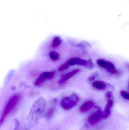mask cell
I'll list each match as a JSON object with an SVG mask.
<instances>
[{"label": "cell", "instance_id": "obj_3", "mask_svg": "<svg viewBox=\"0 0 129 130\" xmlns=\"http://www.w3.org/2000/svg\"><path fill=\"white\" fill-rule=\"evenodd\" d=\"M20 99V96L15 95L11 97L8 102L3 111L1 119V124L3 123L5 118L15 108Z\"/></svg>", "mask_w": 129, "mask_h": 130}, {"label": "cell", "instance_id": "obj_2", "mask_svg": "<svg viewBox=\"0 0 129 130\" xmlns=\"http://www.w3.org/2000/svg\"><path fill=\"white\" fill-rule=\"evenodd\" d=\"M80 101L79 95L73 92L69 96L63 97L61 101L60 105L64 110H70L75 106Z\"/></svg>", "mask_w": 129, "mask_h": 130}, {"label": "cell", "instance_id": "obj_22", "mask_svg": "<svg viewBox=\"0 0 129 130\" xmlns=\"http://www.w3.org/2000/svg\"><path fill=\"white\" fill-rule=\"evenodd\" d=\"M19 126V120L17 119H16L15 120V127L14 130H18Z\"/></svg>", "mask_w": 129, "mask_h": 130}, {"label": "cell", "instance_id": "obj_12", "mask_svg": "<svg viewBox=\"0 0 129 130\" xmlns=\"http://www.w3.org/2000/svg\"><path fill=\"white\" fill-rule=\"evenodd\" d=\"M62 42V40L61 39L60 37L58 36L55 37L53 39L51 46L53 48L57 47L61 44Z\"/></svg>", "mask_w": 129, "mask_h": 130}, {"label": "cell", "instance_id": "obj_18", "mask_svg": "<svg viewBox=\"0 0 129 130\" xmlns=\"http://www.w3.org/2000/svg\"><path fill=\"white\" fill-rule=\"evenodd\" d=\"M88 64V61L86 60L79 58L77 61L76 65H80V66H86Z\"/></svg>", "mask_w": 129, "mask_h": 130}, {"label": "cell", "instance_id": "obj_16", "mask_svg": "<svg viewBox=\"0 0 129 130\" xmlns=\"http://www.w3.org/2000/svg\"><path fill=\"white\" fill-rule=\"evenodd\" d=\"M105 97L107 101L113 100V94L111 91H108L105 94Z\"/></svg>", "mask_w": 129, "mask_h": 130}, {"label": "cell", "instance_id": "obj_4", "mask_svg": "<svg viewBox=\"0 0 129 130\" xmlns=\"http://www.w3.org/2000/svg\"><path fill=\"white\" fill-rule=\"evenodd\" d=\"M97 64L102 68L106 69L108 72L116 75L121 74L120 71L116 69L114 65L110 62L107 61L103 59H99L97 61Z\"/></svg>", "mask_w": 129, "mask_h": 130}, {"label": "cell", "instance_id": "obj_8", "mask_svg": "<svg viewBox=\"0 0 129 130\" xmlns=\"http://www.w3.org/2000/svg\"><path fill=\"white\" fill-rule=\"evenodd\" d=\"M95 104L92 101H88L84 103L80 107V110L82 113H85L91 110L94 106Z\"/></svg>", "mask_w": 129, "mask_h": 130}, {"label": "cell", "instance_id": "obj_17", "mask_svg": "<svg viewBox=\"0 0 129 130\" xmlns=\"http://www.w3.org/2000/svg\"><path fill=\"white\" fill-rule=\"evenodd\" d=\"M46 79L44 78L42 76H40V77H39L35 82V85L36 86H38L39 85L41 84L42 83H43Z\"/></svg>", "mask_w": 129, "mask_h": 130}, {"label": "cell", "instance_id": "obj_5", "mask_svg": "<svg viewBox=\"0 0 129 130\" xmlns=\"http://www.w3.org/2000/svg\"><path fill=\"white\" fill-rule=\"evenodd\" d=\"M103 112L100 109L91 115L88 119L89 123L91 125L97 123L103 118Z\"/></svg>", "mask_w": 129, "mask_h": 130}, {"label": "cell", "instance_id": "obj_11", "mask_svg": "<svg viewBox=\"0 0 129 130\" xmlns=\"http://www.w3.org/2000/svg\"><path fill=\"white\" fill-rule=\"evenodd\" d=\"M55 73V72L54 71L44 72L41 74L40 76L43 77L45 79H50L54 76Z\"/></svg>", "mask_w": 129, "mask_h": 130}, {"label": "cell", "instance_id": "obj_1", "mask_svg": "<svg viewBox=\"0 0 129 130\" xmlns=\"http://www.w3.org/2000/svg\"><path fill=\"white\" fill-rule=\"evenodd\" d=\"M46 102L42 97L39 98L34 102L31 107L28 120L32 124H35L45 110Z\"/></svg>", "mask_w": 129, "mask_h": 130}, {"label": "cell", "instance_id": "obj_6", "mask_svg": "<svg viewBox=\"0 0 129 130\" xmlns=\"http://www.w3.org/2000/svg\"><path fill=\"white\" fill-rule=\"evenodd\" d=\"M57 103V100L56 99H54L51 101L50 105L45 113V117L46 119H51L54 116L56 110Z\"/></svg>", "mask_w": 129, "mask_h": 130}, {"label": "cell", "instance_id": "obj_24", "mask_svg": "<svg viewBox=\"0 0 129 130\" xmlns=\"http://www.w3.org/2000/svg\"></svg>", "mask_w": 129, "mask_h": 130}, {"label": "cell", "instance_id": "obj_10", "mask_svg": "<svg viewBox=\"0 0 129 130\" xmlns=\"http://www.w3.org/2000/svg\"><path fill=\"white\" fill-rule=\"evenodd\" d=\"M92 86L95 88L99 90H104L107 88V85L104 82L96 81L92 83Z\"/></svg>", "mask_w": 129, "mask_h": 130}, {"label": "cell", "instance_id": "obj_21", "mask_svg": "<svg viewBox=\"0 0 129 130\" xmlns=\"http://www.w3.org/2000/svg\"><path fill=\"white\" fill-rule=\"evenodd\" d=\"M68 67H69L68 66H67L66 63H65V64H64L62 65V66L59 68L58 70L60 71H63V70H66V69H67Z\"/></svg>", "mask_w": 129, "mask_h": 130}, {"label": "cell", "instance_id": "obj_13", "mask_svg": "<svg viewBox=\"0 0 129 130\" xmlns=\"http://www.w3.org/2000/svg\"><path fill=\"white\" fill-rule=\"evenodd\" d=\"M49 56L51 60L54 61H56L59 59L60 55L58 53L52 51L49 53Z\"/></svg>", "mask_w": 129, "mask_h": 130}, {"label": "cell", "instance_id": "obj_19", "mask_svg": "<svg viewBox=\"0 0 129 130\" xmlns=\"http://www.w3.org/2000/svg\"><path fill=\"white\" fill-rule=\"evenodd\" d=\"M87 61H88V64L86 66V67L88 69H94L95 67V66L92 60L91 59H89Z\"/></svg>", "mask_w": 129, "mask_h": 130}, {"label": "cell", "instance_id": "obj_9", "mask_svg": "<svg viewBox=\"0 0 129 130\" xmlns=\"http://www.w3.org/2000/svg\"><path fill=\"white\" fill-rule=\"evenodd\" d=\"M80 71V70L79 69H76L68 73L67 74H65L59 80L58 83L60 84H61V83H63L64 82L67 81L69 79L71 78L72 76L78 73Z\"/></svg>", "mask_w": 129, "mask_h": 130}, {"label": "cell", "instance_id": "obj_7", "mask_svg": "<svg viewBox=\"0 0 129 130\" xmlns=\"http://www.w3.org/2000/svg\"><path fill=\"white\" fill-rule=\"evenodd\" d=\"M113 100L107 101V104L105 107L104 111L103 112V118L106 119L110 117L111 114V108L113 105Z\"/></svg>", "mask_w": 129, "mask_h": 130}, {"label": "cell", "instance_id": "obj_15", "mask_svg": "<svg viewBox=\"0 0 129 130\" xmlns=\"http://www.w3.org/2000/svg\"><path fill=\"white\" fill-rule=\"evenodd\" d=\"M99 76V72L97 71L94 72L88 78V81L89 82H92Z\"/></svg>", "mask_w": 129, "mask_h": 130}, {"label": "cell", "instance_id": "obj_23", "mask_svg": "<svg viewBox=\"0 0 129 130\" xmlns=\"http://www.w3.org/2000/svg\"><path fill=\"white\" fill-rule=\"evenodd\" d=\"M126 67L127 69L129 70V64H127L126 65Z\"/></svg>", "mask_w": 129, "mask_h": 130}, {"label": "cell", "instance_id": "obj_20", "mask_svg": "<svg viewBox=\"0 0 129 130\" xmlns=\"http://www.w3.org/2000/svg\"><path fill=\"white\" fill-rule=\"evenodd\" d=\"M122 97L126 100H129V93L124 91H122L120 92Z\"/></svg>", "mask_w": 129, "mask_h": 130}, {"label": "cell", "instance_id": "obj_14", "mask_svg": "<svg viewBox=\"0 0 129 130\" xmlns=\"http://www.w3.org/2000/svg\"><path fill=\"white\" fill-rule=\"evenodd\" d=\"M79 59V58H72L70 59L66 62V64L68 66V67L76 65Z\"/></svg>", "mask_w": 129, "mask_h": 130}]
</instances>
